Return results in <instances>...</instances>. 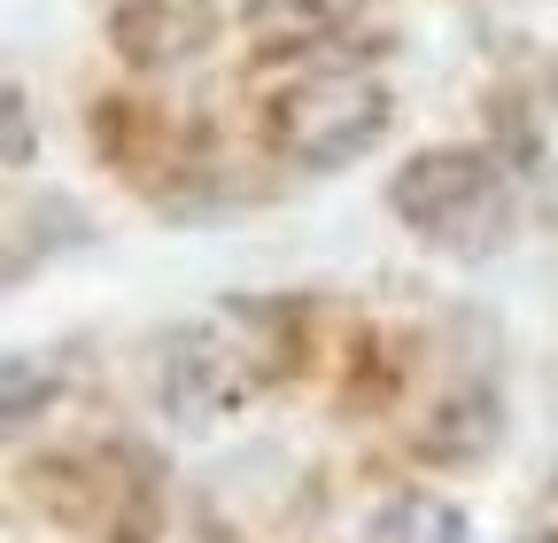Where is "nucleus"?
I'll return each mask as SVG.
<instances>
[{
    "label": "nucleus",
    "instance_id": "f257e3e1",
    "mask_svg": "<svg viewBox=\"0 0 558 543\" xmlns=\"http://www.w3.org/2000/svg\"><path fill=\"white\" fill-rule=\"evenodd\" d=\"M388 202H396V218H403L418 241H435V249H450V256L497 249L505 226H512V194H505L497 164L473 156V148H427L411 171H396Z\"/></svg>",
    "mask_w": 558,
    "mask_h": 543
},
{
    "label": "nucleus",
    "instance_id": "f03ea898",
    "mask_svg": "<svg viewBox=\"0 0 558 543\" xmlns=\"http://www.w3.org/2000/svg\"><path fill=\"white\" fill-rule=\"evenodd\" d=\"M388 132V94L357 71H318L271 101V148L295 171H341L380 148Z\"/></svg>",
    "mask_w": 558,
    "mask_h": 543
},
{
    "label": "nucleus",
    "instance_id": "7ed1b4c3",
    "mask_svg": "<svg viewBox=\"0 0 558 543\" xmlns=\"http://www.w3.org/2000/svg\"><path fill=\"white\" fill-rule=\"evenodd\" d=\"M256 381H264V358L233 318H202V326H179L156 342V403L179 427L233 420L256 396Z\"/></svg>",
    "mask_w": 558,
    "mask_h": 543
},
{
    "label": "nucleus",
    "instance_id": "20e7f679",
    "mask_svg": "<svg viewBox=\"0 0 558 543\" xmlns=\"http://www.w3.org/2000/svg\"><path fill=\"white\" fill-rule=\"evenodd\" d=\"M109 39L124 47V62H140V71L186 62L209 39V0H109Z\"/></svg>",
    "mask_w": 558,
    "mask_h": 543
},
{
    "label": "nucleus",
    "instance_id": "39448f33",
    "mask_svg": "<svg viewBox=\"0 0 558 543\" xmlns=\"http://www.w3.org/2000/svg\"><path fill=\"white\" fill-rule=\"evenodd\" d=\"M365 543H465V512L435 490H396L365 520Z\"/></svg>",
    "mask_w": 558,
    "mask_h": 543
},
{
    "label": "nucleus",
    "instance_id": "423d86ee",
    "mask_svg": "<svg viewBox=\"0 0 558 543\" xmlns=\"http://www.w3.org/2000/svg\"><path fill=\"white\" fill-rule=\"evenodd\" d=\"M497 435H505V420H497V396H450L442 412L411 435V443H418V458H450V466H465V458H481Z\"/></svg>",
    "mask_w": 558,
    "mask_h": 543
},
{
    "label": "nucleus",
    "instance_id": "0eeeda50",
    "mask_svg": "<svg viewBox=\"0 0 558 543\" xmlns=\"http://www.w3.org/2000/svg\"><path fill=\"white\" fill-rule=\"evenodd\" d=\"M0 381H9V396H0V412H9V435H24V427H32V396L47 403V365L32 373V358L16 350L9 365H0Z\"/></svg>",
    "mask_w": 558,
    "mask_h": 543
},
{
    "label": "nucleus",
    "instance_id": "6e6552de",
    "mask_svg": "<svg viewBox=\"0 0 558 543\" xmlns=\"http://www.w3.org/2000/svg\"><path fill=\"white\" fill-rule=\"evenodd\" d=\"M333 9H341V0H256V24H264V32H288V39H303V32L333 24Z\"/></svg>",
    "mask_w": 558,
    "mask_h": 543
},
{
    "label": "nucleus",
    "instance_id": "1a4fd4ad",
    "mask_svg": "<svg viewBox=\"0 0 558 543\" xmlns=\"http://www.w3.org/2000/svg\"><path fill=\"white\" fill-rule=\"evenodd\" d=\"M9 164H32V117H24L16 86H9Z\"/></svg>",
    "mask_w": 558,
    "mask_h": 543
}]
</instances>
